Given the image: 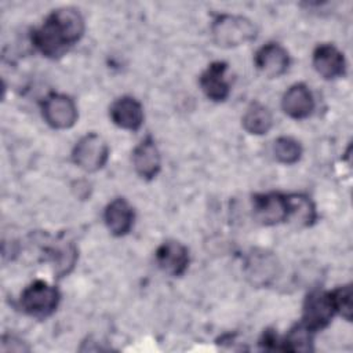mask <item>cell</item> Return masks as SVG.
Returning a JSON list of instances; mask_svg holds the SVG:
<instances>
[{"label": "cell", "instance_id": "cell-16", "mask_svg": "<svg viewBox=\"0 0 353 353\" xmlns=\"http://www.w3.org/2000/svg\"><path fill=\"white\" fill-rule=\"evenodd\" d=\"M281 108L287 116L295 120L306 119L314 109L313 94L303 83L292 84L281 98Z\"/></svg>", "mask_w": 353, "mask_h": 353}, {"label": "cell", "instance_id": "cell-18", "mask_svg": "<svg viewBox=\"0 0 353 353\" xmlns=\"http://www.w3.org/2000/svg\"><path fill=\"white\" fill-rule=\"evenodd\" d=\"M241 124L248 134L263 135L270 131L273 125V116L265 105L252 102L244 112Z\"/></svg>", "mask_w": 353, "mask_h": 353}, {"label": "cell", "instance_id": "cell-3", "mask_svg": "<svg viewBox=\"0 0 353 353\" xmlns=\"http://www.w3.org/2000/svg\"><path fill=\"white\" fill-rule=\"evenodd\" d=\"M61 292L55 285L43 280H36L21 292L19 305L26 314L46 319L57 310Z\"/></svg>", "mask_w": 353, "mask_h": 353}, {"label": "cell", "instance_id": "cell-9", "mask_svg": "<svg viewBox=\"0 0 353 353\" xmlns=\"http://www.w3.org/2000/svg\"><path fill=\"white\" fill-rule=\"evenodd\" d=\"M156 262L159 268L172 277L182 276L189 266V250L176 240H165L156 250Z\"/></svg>", "mask_w": 353, "mask_h": 353}, {"label": "cell", "instance_id": "cell-23", "mask_svg": "<svg viewBox=\"0 0 353 353\" xmlns=\"http://www.w3.org/2000/svg\"><path fill=\"white\" fill-rule=\"evenodd\" d=\"M1 350L3 352H28L29 346H26V343L22 339L17 338L15 335H3Z\"/></svg>", "mask_w": 353, "mask_h": 353}, {"label": "cell", "instance_id": "cell-2", "mask_svg": "<svg viewBox=\"0 0 353 353\" xmlns=\"http://www.w3.org/2000/svg\"><path fill=\"white\" fill-rule=\"evenodd\" d=\"M258 29L251 19L243 15L219 14L211 23V36L216 46L233 48L256 39Z\"/></svg>", "mask_w": 353, "mask_h": 353}, {"label": "cell", "instance_id": "cell-7", "mask_svg": "<svg viewBox=\"0 0 353 353\" xmlns=\"http://www.w3.org/2000/svg\"><path fill=\"white\" fill-rule=\"evenodd\" d=\"M244 273L252 285L266 287L279 276L280 263L272 252L252 250L245 258Z\"/></svg>", "mask_w": 353, "mask_h": 353}, {"label": "cell", "instance_id": "cell-8", "mask_svg": "<svg viewBox=\"0 0 353 353\" xmlns=\"http://www.w3.org/2000/svg\"><path fill=\"white\" fill-rule=\"evenodd\" d=\"M254 216L262 225H277L287 222L288 200L287 194L279 192L258 193L252 197Z\"/></svg>", "mask_w": 353, "mask_h": 353}, {"label": "cell", "instance_id": "cell-14", "mask_svg": "<svg viewBox=\"0 0 353 353\" xmlns=\"http://www.w3.org/2000/svg\"><path fill=\"white\" fill-rule=\"evenodd\" d=\"M103 219L108 230L113 236H125L134 226V208L124 197L113 199L105 208Z\"/></svg>", "mask_w": 353, "mask_h": 353}, {"label": "cell", "instance_id": "cell-22", "mask_svg": "<svg viewBox=\"0 0 353 353\" xmlns=\"http://www.w3.org/2000/svg\"><path fill=\"white\" fill-rule=\"evenodd\" d=\"M330 296L335 309V313L342 316L345 320H352V287L350 284L339 285L330 291Z\"/></svg>", "mask_w": 353, "mask_h": 353}, {"label": "cell", "instance_id": "cell-15", "mask_svg": "<svg viewBox=\"0 0 353 353\" xmlns=\"http://www.w3.org/2000/svg\"><path fill=\"white\" fill-rule=\"evenodd\" d=\"M228 65L221 61H215L207 66L200 76V87L204 95L214 102H223L230 94L229 83L225 77Z\"/></svg>", "mask_w": 353, "mask_h": 353}, {"label": "cell", "instance_id": "cell-12", "mask_svg": "<svg viewBox=\"0 0 353 353\" xmlns=\"http://www.w3.org/2000/svg\"><path fill=\"white\" fill-rule=\"evenodd\" d=\"M132 165L135 172L145 181L157 176L161 168L160 152L152 137L143 138L132 152Z\"/></svg>", "mask_w": 353, "mask_h": 353}, {"label": "cell", "instance_id": "cell-13", "mask_svg": "<svg viewBox=\"0 0 353 353\" xmlns=\"http://www.w3.org/2000/svg\"><path fill=\"white\" fill-rule=\"evenodd\" d=\"M109 114L112 121L128 131H137L143 123V108L138 99L134 97H120L110 105Z\"/></svg>", "mask_w": 353, "mask_h": 353}, {"label": "cell", "instance_id": "cell-5", "mask_svg": "<svg viewBox=\"0 0 353 353\" xmlns=\"http://www.w3.org/2000/svg\"><path fill=\"white\" fill-rule=\"evenodd\" d=\"M330 292L314 290L309 292L302 306V324L312 332L324 330L335 316Z\"/></svg>", "mask_w": 353, "mask_h": 353}, {"label": "cell", "instance_id": "cell-11", "mask_svg": "<svg viewBox=\"0 0 353 353\" xmlns=\"http://www.w3.org/2000/svg\"><path fill=\"white\" fill-rule=\"evenodd\" d=\"M312 63L314 70L325 80L342 77L346 72L343 54L334 44H320L314 48Z\"/></svg>", "mask_w": 353, "mask_h": 353}, {"label": "cell", "instance_id": "cell-10", "mask_svg": "<svg viewBox=\"0 0 353 353\" xmlns=\"http://www.w3.org/2000/svg\"><path fill=\"white\" fill-rule=\"evenodd\" d=\"M254 62L262 74L269 79H277L288 70L290 55L279 43H268L255 52Z\"/></svg>", "mask_w": 353, "mask_h": 353}, {"label": "cell", "instance_id": "cell-21", "mask_svg": "<svg viewBox=\"0 0 353 353\" xmlns=\"http://www.w3.org/2000/svg\"><path fill=\"white\" fill-rule=\"evenodd\" d=\"M273 154L279 163L295 164L302 156V146L292 137H279L273 145Z\"/></svg>", "mask_w": 353, "mask_h": 353}, {"label": "cell", "instance_id": "cell-4", "mask_svg": "<svg viewBox=\"0 0 353 353\" xmlns=\"http://www.w3.org/2000/svg\"><path fill=\"white\" fill-rule=\"evenodd\" d=\"M72 160L83 171L97 172L109 160V146L101 135L95 132L85 134L76 142L72 150Z\"/></svg>", "mask_w": 353, "mask_h": 353}, {"label": "cell", "instance_id": "cell-6", "mask_svg": "<svg viewBox=\"0 0 353 353\" xmlns=\"http://www.w3.org/2000/svg\"><path fill=\"white\" fill-rule=\"evenodd\" d=\"M41 113L47 124L57 130L73 127L79 117L76 102L70 97L58 92H51L44 98Z\"/></svg>", "mask_w": 353, "mask_h": 353}, {"label": "cell", "instance_id": "cell-1", "mask_svg": "<svg viewBox=\"0 0 353 353\" xmlns=\"http://www.w3.org/2000/svg\"><path fill=\"white\" fill-rule=\"evenodd\" d=\"M84 29V18L79 10L57 8L32 32V43L41 55L59 58L83 37Z\"/></svg>", "mask_w": 353, "mask_h": 353}, {"label": "cell", "instance_id": "cell-19", "mask_svg": "<svg viewBox=\"0 0 353 353\" xmlns=\"http://www.w3.org/2000/svg\"><path fill=\"white\" fill-rule=\"evenodd\" d=\"M48 259L52 262L57 277H63L74 268L77 250L72 243H59L48 250Z\"/></svg>", "mask_w": 353, "mask_h": 353}, {"label": "cell", "instance_id": "cell-20", "mask_svg": "<svg viewBox=\"0 0 353 353\" xmlns=\"http://www.w3.org/2000/svg\"><path fill=\"white\" fill-rule=\"evenodd\" d=\"M313 334L302 323L290 328L284 339H281V350L287 352H309L313 349Z\"/></svg>", "mask_w": 353, "mask_h": 353}, {"label": "cell", "instance_id": "cell-17", "mask_svg": "<svg viewBox=\"0 0 353 353\" xmlns=\"http://www.w3.org/2000/svg\"><path fill=\"white\" fill-rule=\"evenodd\" d=\"M287 200H288L287 222H292L294 225L301 228L312 226L316 222L317 211L310 197L301 193H292V194H287Z\"/></svg>", "mask_w": 353, "mask_h": 353}]
</instances>
